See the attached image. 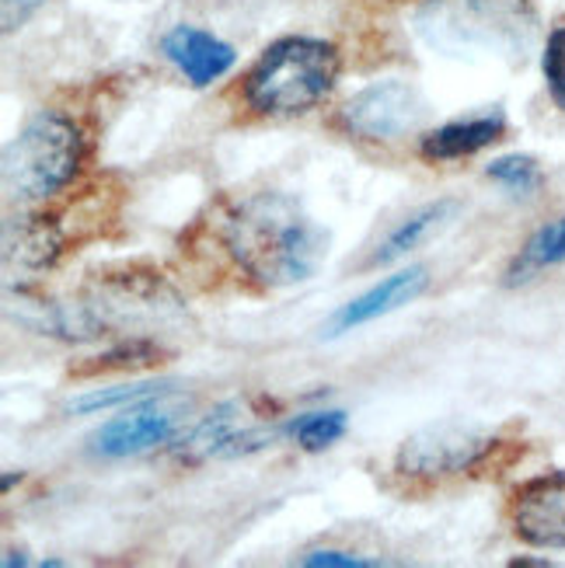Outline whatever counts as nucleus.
<instances>
[{
  "label": "nucleus",
  "mask_w": 565,
  "mask_h": 568,
  "mask_svg": "<svg viewBox=\"0 0 565 568\" xmlns=\"http://www.w3.org/2000/svg\"><path fill=\"white\" fill-rule=\"evenodd\" d=\"M224 244L238 268L265 290L307 283L329 258V231L286 192H255L228 213Z\"/></svg>",
  "instance_id": "obj_1"
},
{
  "label": "nucleus",
  "mask_w": 565,
  "mask_h": 568,
  "mask_svg": "<svg viewBox=\"0 0 565 568\" xmlns=\"http://www.w3.org/2000/svg\"><path fill=\"white\" fill-rule=\"evenodd\" d=\"M339 49L325 39L286 36L255 60L244 78V102L259 115H304L335 91Z\"/></svg>",
  "instance_id": "obj_2"
},
{
  "label": "nucleus",
  "mask_w": 565,
  "mask_h": 568,
  "mask_svg": "<svg viewBox=\"0 0 565 568\" xmlns=\"http://www.w3.org/2000/svg\"><path fill=\"white\" fill-rule=\"evenodd\" d=\"M84 164V133L70 115L39 112L4 151V185L18 203H46L63 192Z\"/></svg>",
  "instance_id": "obj_3"
},
{
  "label": "nucleus",
  "mask_w": 565,
  "mask_h": 568,
  "mask_svg": "<svg viewBox=\"0 0 565 568\" xmlns=\"http://www.w3.org/2000/svg\"><path fill=\"white\" fill-rule=\"evenodd\" d=\"M496 439L478 426L464 423H436L420 433H412L395 457L398 475L415 481H440L454 478L475 467L493 454Z\"/></svg>",
  "instance_id": "obj_4"
},
{
  "label": "nucleus",
  "mask_w": 565,
  "mask_h": 568,
  "mask_svg": "<svg viewBox=\"0 0 565 568\" xmlns=\"http://www.w3.org/2000/svg\"><path fill=\"white\" fill-rule=\"evenodd\" d=\"M426 119V102L420 88L408 81H377L353 94L339 112V122L346 133L360 140H381L391 143L405 133H415Z\"/></svg>",
  "instance_id": "obj_5"
},
{
  "label": "nucleus",
  "mask_w": 565,
  "mask_h": 568,
  "mask_svg": "<svg viewBox=\"0 0 565 568\" xmlns=\"http://www.w3.org/2000/svg\"><path fill=\"white\" fill-rule=\"evenodd\" d=\"M164 398L168 394L137 402L122 415L109 418V423L91 436V450L98 457L122 460V457L151 454L158 447H168L171 439H179L185 412H182V405H168Z\"/></svg>",
  "instance_id": "obj_6"
},
{
  "label": "nucleus",
  "mask_w": 565,
  "mask_h": 568,
  "mask_svg": "<svg viewBox=\"0 0 565 568\" xmlns=\"http://www.w3.org/2000/svg\"><path fill=\"white\" fill-rule=\"evenodd\" d=\"M280 433L255 426L244 405L224 402L206 412L185 436H179V457L185 460H213V457H244L269 447Z\"/></svg>",
  "instance_id": "obj_7"
},
{
  "label": "nucleus",
  "mask_w": 565,
  "mask_h": 568,
  "mask_svg": "<svg viewBox=\"0 0 565 568\" xmlns=\"http://www.w3.org/2000/svg\"><path fill=\"white\" fill-rule=\"evenodd\" d=\"M509 524L527 545L565 551V467L531 478L513 491Z\"/></svg>",
  "instance_id": "obj_8"
},
{
  "label": "nucleus",
  "mask_w": 565,
  "mask_h": 568,
  "mask_svg": "<svg viewBox=\"0 0 565 568\" xmlns=\"http://www.w3.org/2000/svg\"><path fill=\"white\" fill-rule=\"evenodd\" d=\"M426 286H430V268L426 265H408V268H402V273L381 280L377 286H371L366 293H360V296H353V301L342 304L329 317L325 335L335 338V335H346L353 328L371 325V321L398 311V307H405L412 301H420V296L426 293Z\"/></svg>",
  "instance_id": "obj_9"
},
{
  "label": "nucleus",
  "mask_w": 565,
  "mask_h": 568,
  "mask_svg": "<svg viewBox=\"0 0 565 568\" xmlns=\"http://www.w3.org/2000/svg\"><path fill=\"white\" fill-rule=\"evenodd\" d=\"M161 49L192 88H210L213 81L224 78L238 60L234 45H228L224 39H216L206 29H195V24H175V29L161 39Z\"/></svg>",
  "instance_id": "obj_10"
},
{
  "label": "nucleus",
  "mask_w": 565,
  "mask_h": 568,
  "mask_svg": "<svg viewBox=\"0 0 565 568\" xmlns=\"http://www.w3.org/2000/svg\"><path fill=\"white\" fill-rule=\"evenodd\" d=\"M506 133V115L503 112H482L468 119H454L436 126L423 136L420 154L433 164H447V161H464L482 154L485 146L500 143Z\"/></svg>",
  "instance_id": "obj_11"
},
{
  "label": "nucleus",
  "mask_w": 565,
  "mask_h": 568,
  "mask_svg": "<svg viewBox=\"0 0 565 568\" xmlns=\"http://www.w3.org/2000/svg\"><path fill=\"white\" fill-rule=\"evenodd\" d=\"M454 213H457V203H451V200H436V203L412 210L402 224L391 227L387 237L377 244V252L371 255V265H391V262L412 255L415 248H423L436 231H444L451 224Z\"/></svg>",
  "instance_id": "obj_12"
},
{
  "label": "nucleus",
  "mask_w": 565,
  "mask_h": 568,
  "mask_svg": "<svg viewBox=\"0 0 565 568\" xmlns=\"http://www.w3.org/2000/svg\"><path fill=\"white\" fill-rule=\"evenodd\" d=\"M63 252V234L49 216H24L8 227V258L24 268H46Z\"/></svg>",
  "instance_id": "obj_13"
},
{
  "label": "nucleus",
  "mask_w": 565,
  "mask_h": 568,
  "mask_svg": "<svg viewBox=\"0 0 565 568\" xmlns=\"http://www.w3.org/2000/svg\"><path fill=\"white\" fill-rule=\"evenodd\" d=\"M558 262H565V216L552 220V224H545L537 234H531V241L521 248V255L513 258L506 276L509 283H527Z\"/></svg>",
  "instance_id": "obj_14"
},
{
  "label": "nucleus",
  "mask_w": 565,
  "mask_h": 568,
  "mask_svg": "<svg viewBox=\"0 0 565 568\" xmlns=\"http://www.w3.org/2000/svg\"><path fill=\"white\" fill-rule=\"evenodd\" d=\"M350 429V415L342 408H325V412H304L286 426V436L297 443L307 454H322L332 443H339Z\"/></svg>",
  "instance_id": "obj_15"
},
{
  "label": "nucleus",
  "mask_w": 565,
  "mask_h": 568,
  "mask_svg": "<svg viewBox=\"0 0 565 568\" xmlns=\"http://www.w3.org/2000/svg\"><path fill=\"white\" fill-rule=\"evenodd\" d=\"M164 349L154 342H143V338H133V342H122L115 345V349L102 353V356H94L88 366L81 369H73L78 377H102V374H122V369H147V366H154L161 363Z\"/></svg>",
  "instance_id": "obj_16"
},
{
  "label": "nucleus",
  "mask_w": 565,
  "mask_h": 568,
  "mask_svg": "<svg viewBox=\"0 0 565 568\" xmlns=\"http://www.w3.org/2000/svg\"><path fill=\"white\" fill-rule=\"evenodd\" d=\"M161 394H171V384H127V387H102V390H88L81 398L70 402V412L78 415H94V412H109V408H122V405H137L147 398H161Z\"/></svg>",
  "instance_id": "obj_17"
},
{
  "label": "nucleus",
  "mask_w": 565,
  "mask_h": 568,
  "mask_svg": "<svg viewBox=\"0 0 565 568\" xmlns=\"http://www.w3.org/2000/svg\"><path fill=\"white\" fill-rule=\"evenodd\" d=\"M485 175L493 179L496 185H503L506 192H513V195H534L537 189H542V182H545L542 168H537V161L527 158V154L496 158L493 164L485 168Z\"/></svg>",
  "instance_id": "obj_18"
},
{
  "label": "nucleus",
  "mask_w": 565,
  "mask_h": 568,
  "mask_svg": "<svg viewBox=\"0 0 565 568\" xmlns=\"http://www.w3.org/2000/svg\"><path fill=\"white\" fill-rule=\"evenodd\" d=\"M542 70H545V84L552 102L565 112V24L552 29L548 42H545V53H542Z\"/></svg>",
  "instance_id": "obj_19"
},
{
  "label": "nucleus",
  "mask_w": 565,
  "mask_h": 568,
  "mask_svg": "<svg viewBox=\"0 0 565 568\" xmlns=\"http://www.w3.org/2000/svg\"><path fill=\"white\" fill-rule=\"evenodd\" d=\"M301 565H307V568H377L381 561L350 555V551H335V548H317V551H307L301 558Z\"/></svg>",
  "instance_id": "obj_20"
},
{
  "label": "nucleus",
  "mask_w": 565,
  "mask_h": 568,
  "mask_svg": "<svg viewBox=\"0 0 565 568\" xmlns=\"http://www.w3.org/2000/svg\"><path fill=\"white\" fill-rule=\"evenodd\" d=\"M46 0H0V8H4V32H14L21 29L24 21H29Z\"/></svg>",
  "instance_id": "obj_21"
},
{
  "label": "nucleus",
  "mask_w": 565,
  "mask_h": 568,
  "mask_svg": "<svg viewBox=\"0 0 565 568\" xmlns=\"http://www.w3.org/2000/svg\"><path fill=\"white\" fill-rule=\"evenodd\" d=\"M513 565H517V568H521V565H531V568H548L552 561H548V558H513Z\"/></svg>",
  "instance_id": "obj_22"
}]
</instances>
